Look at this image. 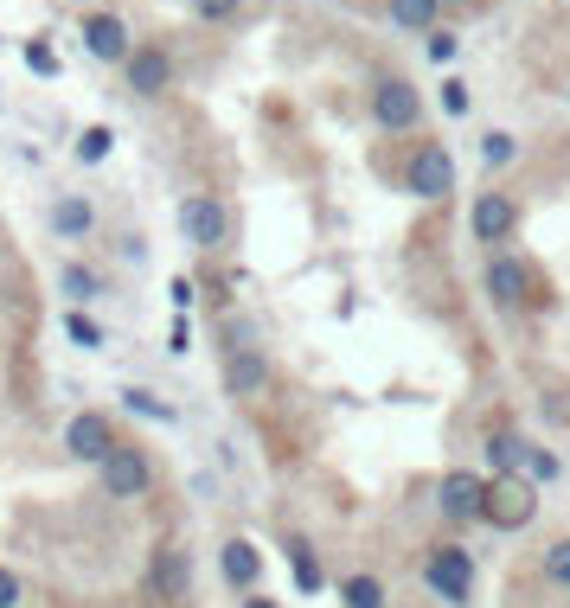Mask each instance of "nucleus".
Masks as SVG:
<instances>
[{"label": "nucleus", "instance_id": "1", "mask_svg": "<svg viewBox=\"0 0 570 608\" xmlns=\"http://www.w3.org/2000/svg\"><path fill=\"white\" fill-rule=\"evenodd\" d=\"M423 584H430V596L449 608L474 602V558H468L462 545H436L430 558H423Z\"/></svg>", "mask_w": 570, "mask_h": 608}, {"label": "nucleus", "instance_id": "2", "mask_svg": "<svg viewBox=\"0 0 570 608\" xmlns=\"http://www.w3.org/2000/svg\"><path fill=\"white\" fill-rule=\"evenodd\" d=\"M488 519L493 532H525L532 519H539V487L525 481V474H500V481L488 487Z\"/></svg>", "mask_w": 570, "mask_h": 608}, {"label": "nucleus", "instance_id": "3", "mask_svg": "<svg viewBox=\"0 0 570 608\" xmlns=\"http://www.w3.org/2000/svg\"><path fill=\"white\" fill-rule=\"evenodd\" d=\"M97 481H104L109 500H148V487H155V461L148 449H135V442H116L97 468Z\"/></svg>", "mask_w": 570, "mask_h": 608}, {"label": "nucleus", "instance_id": "4", "mask_svg": "<svg viewBox=\"0 0 570 608\" xmlns=\"http://www.w3.org/2000/svg\"><path fill=\"white\" fill-rule=\"evenodd\" d=\"M404 193L411 199H449L455 193V154L442 141H416V154L404 160Z\"/></svg>", "mask_w": 570, "mask_h": 608}, {"label": "nucleus", "instance_id": "5", "mask_svg": "<svg viewBox=\"0 0 570 608\" xmlns=\"http://www.w3.org/2000/svg\"><path fill=\"white\" fill-rule=\"evenodd\" d=\"M180 231L193 251H225L232 244V205L218 199V193H193L180 205Z\"/></svg>", "mask_w": 570, "mask_h": 608}, {"label": "nucleus", "instance_id": "6", "mask_svg": "<svg viewBox=\"0 0 570 608\" xmlns=\"http://www.w3.org/2000/svg\"><path fill=\"white\" fill-rule=\"evenodd\" d=\"M372 122L385 128V135H411L423 122V97H416L404 77H379L372 84Z\"/></svg>", "mask_w": 570, "mask_h": 608}, {"label": "nucleus", "instance_id": "7", "mask_svg": "<svg viewBox=\"0 0 570 608\" xmlns=\"http://www.w3.org/2000/svg\"><path fill=\"white\" fill-rule=\"evenodd\" d=\"M148 596L155 602H186L193 596V563H186L180 545H160L155 558H148Z\"/></svg>", "mask_w": 570, "mask_h": 608}, {"label": "nucleus", "instance_id": "8", "mask_svg": "<svg viewBox=\"0 0 570 608\" xmlns=\"http://www.w3.org/2000/svg\"><path fill=\"white\" fill-rule=\"evenodd\" d=\"M83 51L97 58V65H129V26L116 20V13H83Z\"/></svg>", "mask_w": 570, "mask_h": 608}, {"label": "nucleus", "instance_id": "9", "mask_svg": "<svg viewBox=\"0 0 570 608\" xmlns=\"http://www.w3.org/2000/svg\"><path fill=\"white\" fill-rule=\"evenodd\" d=\"M436 507L449 512L455 526H474V519L488 512V481H481V474H442Z\"/></svg>", "mask_w": 570, "mask_h": 608}, {"label": "nucleus", "instance_id": "10", "mask_svg": "<svg viewBox=\"0 0 570 608\" xmlns=\"http://www.w3.org/2000/svg\"><path fill=\"white\" fill-rule=\"evenodd\" d=\"M122 84H129V97H160L174 84V58L160 46H135L129 65H122Z\"/></svg>", "mask_w": 570, "mask_h": 608}, {"label": "nucleus", "instance_id": "11", "mask_svg": "<svg viewBox=\"0 0 570 608\" xmlns=\"http://www.w3.org/2000/svg\"><path fill=\"white\" fill-rule=\"evenodd\" d=\"M519 225V205L507 193H474V212H468V231L481 237V244H507Z\"/></svg>", "mask_w": 570, "mask_h": 608}, {"label": "nucleus", "instance_id": "12", "mask_svg": "<svg viewBox=\"0 0 570 608\" xmlns=\"http://www.w3.org/2000/svg\"><path fill=\"white\" fill-rule=\"evenodd\" d=\"M65 449L78 461H97L104 468V455L116 449V435H109V416H97V410H78L71 423H65Z\"/></svg>", "mask_w": 570, "mask_h": 608}, {"label": "nucleus", "instance_id": "13", "mask_svg": "<svg viewBox=\"0 0 570 608\" xmlns=\"http://www.w3.org/2000/svg\"><path fill=\"white\" fill-rule=\"evenodd\" d=\"M263 384H269V359H263L257 346H232V353H225V398H244V404H250Z\"/></svg>", "mask_w": 570, "mask_h": 608}, {"label": "nucleus", "instance_id": "14", "mask_svg": "<svg viewBox=\"0 0 570 608\" xmlns=\"http://www.w3.org/2000/svg\"><path fill=\"white\" fill-rule=\"evenodd\" d=\"M488 295L500 307H525L532 302V269H525L519 256H493L488 263Z\"/></svg>", "mask_w": 570, "mask_h": 608}, {"label": "nucleus", "instance_id": "15", "mask_svg": "<svg viewBox=\"0 0 570 608\" xmlns=\"http://www.w3.org/2000/svg\"><path fill=\"white\" fill-rule=\"evenodd\" d=\"M218 570H225V584L232 589H257V577H263V551L250 545V538H225V551H218Z\"/></svg>", "mask_w": 570, "mask_h": 608}, {"label": "nucleus", "instance_id": "16", "mask_svg": "<svg viewBox=\"0 0 570 608\" xmlns=\"http://www.w3.org/2000/svg\"><path fill=\"white\" fill-rule=\"evenodd\" d=\"M46 225H52L58 237H83V231H97V205H90V199H78V193H65V199H52Z\"/></svg>", "mask_w": 570, "mask_h": 608}, {"label": "nucleus", "instance_id": "17", "mask_svg": "<svg viewBox=\"0 0 570 608\" xmlns=\"http://www.w3.org/2000/svg\"><path fill=\"white\" fill-rule=\"evenodd\" d=\"M525 455H532V442L513 430H493L488 435V468L493 474H513V468H525Z\"/></svg>", "mask_w": 570, "mask_h": 608}, {"label": "nucleus", "instance_id": "18", "mask_svg": "<svg viewBox=\"0 0 570 608\" xmlns=\"http://www.w3.org/2000/svg\"><path fill=\"white\" fill-rule=\"evenodd\" d=\"M288 570H295L302 596H321V589H327V570H321V558H314L308 538H295V545H288Z\"/></svg>", "mask_w": 570, "mask_h": 608}, {"label": "nucleus", "instance_id": "19", "mask_svg": "<svg viewBox=\"0 0 570 608\" xmlns=\"http://www.w3.org/2000/svg\"><path fill=\"white\" fill-rule=\"evenodd\" d=\"M58 288H65L71 302H97V295H104V276H97L90 263H65V269H58Z\"/></svg>", "mask_w": 570, "mask_h": 608}, {"label": "nucleus", "instance_id": "20", "mask_svg": "<svg viewBox=\"0 0 570 608\" xmlns=\"http://www.w3.org/2000/svg\"><path fill=\"white\" fill-rule=\"evenodd\" d=\"M340 602L346 608H385V584H379V577H346V584H340Z\"/></svg>", "mask_w": 570, "mask_h": 608}, {"label": "nucleus", "instance_id": "21", "mask_svg": "<svg viewBox=\"0 0 570 608\" xmlns=\"http://www.w3.org/2000/svg\"><path fill=\"white\" fill-rule=\"evenodd\" d=\"M436 13H442V0H391V20L411 26V32H430Z\"/></svg>", "mask_w": 570, "mask_h": 608}, {"label": "nucleus", "instance_id": "22", "mask_svg": "<svg viewBox=\"0 0 570 608\" xmlns=\"http://www.w3.org/2000/svg\"><path fill=\"white\" fill-rule=\"evenodd\" d=\"M481 160H488V167H513V160H519V141L507 135V128H488V135H481Z\"/></svg>", "mask_w": 570, "mask_h": 608}, {"label": "nucleus", "instance_id": "23", "mask_svg": "<svg viewBox=\"0 0 570 608\" xmlns=\"http://www.w3.org/2000/svg\"><path fill=\"white\" fill-rule=\"evenodd\" d=\"M109 148H116V135H109L104 122H97V128H83V135H78V160H83V167L109 160Z\"/></svg>", "mask_w": 570, "mask_h": 608}, {"label": "nucleus", "instance_id": "24", "mask_svg": "<svg viewBox=\"0 0 570 608\" xmlns=\"http://www.w3.org/2000/svg\"><path fill=\"white\" fill-rule=\"evenodd\" d=\"M558 474H564V461L551 455V449H532V455H525V481L532 487H551Z\"/></svg>", "mask_w": 570, "mask_h": 608}, {"label": "nucleus", "instance_id": "25", "mask_svg": "<svg viewBox=\"0 0 570 608\" xmlns=\"http://www.w3.org/2000/svg\"><path fill=\"white\" fill-rule=\"evenodd\" d=\"M436 102H442V116H455V122H462V116H468V102H474V97H468V84H462V77H442Z\"/></svg>", "mask_w": 570, "mask_h": 608}, {"label": "nucleus", "instance_id": "26", "mask_svg": "<svg viewBox=\"0 0 570 608\" xmlns=\"http://www.w3.org/2000/svg\"><path fill=\"white\" fill-rule=\"evenodd\" d=\"M65 333H71V340H78V346H90V353H97V346H104V327H97V321H90V314H78V307H71V314H65Z\"/></svg>", "mask_w": 570, "mask_h": 608}, {"label": "nucleus", "instance_id": "27", "mask_svg": "<svg viewBox=\"0 0 570 608\" xmlns=\"http://www.w3.org/2000/svg\"><path fill=\"white\" fill-rule=\"evenodd\" d=\"M544 577H551L558 589H570V538H558V545L544 551Z\"/></svg>", "mask_w": 570, "mask_h": 608}, {"label": "nucleus", "instance_id": "28", "mask_svg": "<svg viewBox=\"0 0 570 608\" xmlns=\"http://www.w3.org/2000/svg\"><path fill=\"white\" fill-rule=\"evenodd\" d=\"M122 404H129V410H141V416H160V423H174V410L160 404V398H148L141 384H129V391H122Z\"/></svg>", "mask_w": 570, "mask_h": 608}, {"label": "nucleus", "instance_id": "29", "mask_svg": "<svg viewBox=\"0 0 570 608\" xmlns=\"http://www.w3.org/2000/svg\"><path fill=\"white\" fill-rule=\"evenodd\" d=\"M27 71H39V77H58V51L46 46V39H27Z\"/></svg>", "mask_w": 570, "mask_h": 608}, {"label": "nucleus", "instance_id": "30", "mask_svg": "<svg viewBox=\"0 0 570 608\" xmlns=\"http://www.w3.org/2000/svg\"><path fill=\"white\" fill-rule=\"evenodd\" d=\"M237 7H244V0H193V13H199L206 26H225V20H237Z\"/></svg>", "mask_w": 570, "mask_h": 608}, {"label": "nucleus", "instance_id": "31", "mask_svg": "<svg viewBox=\"0 0 570 608\" xmlns=\"http://www.w3.org/2000/svg\"><path fill=\"white\" fill-rule=\"evenodd\" d=\"M455 51H462L455 32H430V65H455Z\"/></svg>", "mask_w": 570, "mask_h": 608}, {"label": "nucleus", "instance_id": "32", "mask_svg": "<svg viewBox=\"0 0 570 608\" xmlns=\"http://www.w3.org/2000/svg\"><path fill=\"white\" fill-rule=\"evenodd\" d=\"M20 596H27L20 577H13V570H0V608H20Z\"/></svg>", "mask_w": 570, "mask_h": 608}, {"label": "nucleus", "instance_id": "33", "mask_svg": "<svg viewBox=\"0 0 570 608\" xmlns=\"http://www.w3.org/2000/svg\"><path fill=\"white\" fill-rule=\"evenodd\" d=\"M167 295H174V307H180V314H186L193 302H199V295H193V282H186V276H174V282H167Z\"/></svg>", "mask_w": 570, "mask_h": 608}, {"label": "nucleus", "instance_id": "34", "mask_svg": "<svg viewBox=\"0 0 570 608\" xmlns=\"http://www.w3.org/2000/svg\"><path fill=\"white\" fill-rule=\"evenodd\" d=\"M244 608H283V602H269V596H250V602H244Z\"/></svg>", "mask_w": 570, "mask_h": 608}, {"label": "nucleus", "instance_id": "35", "mask_svg": "<svg viewBox=\"0 0 570 608\" xmlns=\"http://www.w3.org/2000/svg\"><path fill=\"white\" fill-rule=\"evenodd\" d=\"M564 102H570V90H564Z\"/></svg>", "mask_w": 570, "mask_h": 608}]
</instances>
